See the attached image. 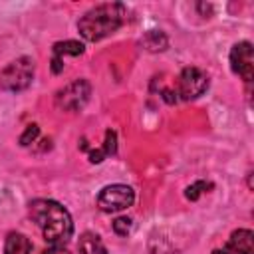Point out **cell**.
<instances>
[{"instance_id": "8fae6325", "label": "cell", "mask_w": 254, "mask_h": 254, "mask_svg": "<svg viewBox=\"0 0 254 254\" xmlns=\"http://www.w3.org/2000/svg\"><path fill=\"white\" fill-rule=\"evenodd\" d=\"M141 44H143L149 52H163V50H167L169 40H167V36H165L163 32H159V30H149V32L143 36Z\"/></svg>"}, {"instance_id": "7c38bea8", "label": "cell", "mask_w": 254, "mask_h": 254, "mask_svg": "<svg viewBox=\"0 0 254 254\" xmlns=\"http://www.w3.org/2000/svg\"><path fill=\"white\" fill-rule=\"evenodd\" d=\"M52 50H54V58L64 60V56H81L83 44H79L75 40H65V42H56Z\"/></svg>"}, {"instance_id": "7a4b0ae2", "label": "cell", "mask_w": 254, "mask_h": 254, "mask_svg": "<svg viewBox=\"0 0 254 254\" xmlns=\"http://www.w3.org/2000/svg\"><path fill=\"white\" fill-rule=\"evenodd\" d=\"M125 18V6L119 2H105L89 8L77 22V32L87 42H99L115 34Z\"/></svg>"}, {"instance_id": "6da1fadb", "label": "cell", "mask_w": 254, "mask_h": 254, "mask_svg": "<svg viewBox=\"0 0 254 254\" xmlns=\"http://www.w3.org/2000/svg\"><path fill=\"white\" fill-rule=\"evenodd\" d=\"M30 216L40 226L44 240L50 246H64L73 234V220L67 208L50 198L30 202Z\"/></svg>"}, {"instance_id": "ba28073f", "label": "cell", "mask_w": 254, "mask_h": 254, "mask_svg": "<svg viewBox=\"0 0 254 254\" xmlns=\"http://www.w3.org/2000/svg\"><path fill=\"white\" fill-rule=\"evenodd\" d=\"M226 246L232 248L238 254H254V234H252V230H248V228L234 230L230 234Z\"/></svg>"}, {"instance_id": "e0dca14e", "label": "cell", "mask_w": 254, "mask_h": 254, "mask_svg": "<svg viewBox=\"0 0 254 254\" xmlns=\"http://www.w3.org/2000/svg\"><path fill=\"white\" fill-rule=\"evenodd\" d=\"M105 159V153L101 151V149H93L91 153H89V161L91 163H101Z\"/></svg>"}, {"instance_id": "9c48e42d", "label": "cell", "mask_w": 254, "mask_h": 254, "mask_svg": "<svg viewBox=\"0 0 254 254\" xmlns=\"http://www.w3.org/2000/svg\"><path fill=\"white\" fill-rule=\"evenodd\" d=\"M32 252V242L26 234L22 232H10L6 236L4 244V254H30Z\"/></svg>"}, {"instance_id": "d6986e66", "label": "cell", "mask_w": 254, "mask_h": 254, "mask_svg": "<svg viewBox=\"0 0 254 254\" xmlns=\"http://www.w3.org/2000/svg\"><path fill=\"white\" fill-rule=\"evenodd\" d=\"M212 254H238V252H234L232 248L224 246V248H216V250H212Z\"/></svg>"}, {"instance_id": "8992f818", "label": "cell", "mask_w": 254, "mask_h": 254, "mask_svg": "<svg viewBox=\"0 0 254 254\" xmlns=\"http://www.w3.org/2000/svg\"><path fill=\"white\" fill-rule=\"evenodd\" d=\"M208 87V75L200 69V67H194V65H189L181 71L179 75V81H177V89L175 93L185 99V101H190V99H196L200 97Z\"/></svg>"}, {"instance_id": "4fadbf2b", "label": "cell", "mask_w": 254, "mask_h": 254, "mask_svg": "<svg viewBox=\"0 0 254 254\" xmlns=\"http://www.w3.org/2000/svg\"><path fill=\"white\" fill-rule=\"evenodd\" d=\"M210 189H212V183H208V181H196V183H192V185L187 187L185 196H187L189 200H196V198H200L204 192H208Z\"/></svg>"}, {"instance_id": "52a82bcc", "label": "cell", "mask_w": 254, "mask_h": 254, "mask_svg": "<svg viewBox=\"0 0 254 254\" xmlns=\"http://www.w3.org/2000/svg\"><path fill=\"white\" fill-rule=\"evenodd\" d=\"M230 67L238 73L246 83L252 81L254 75V50L250 42H238L230 50Z\"/></svg>"}, {"instance_id": "ac0fdd59", "label": "cell", "mask_w": 254, "mask_h": 254, "mask_svg": "<svg viewBox=\"0 0 254 254\" xmlns=\"http://www.w3.org/2000/svg\"><path fill=\"white\" fill-rule=\"evenodd\" d=\"M42 254H69L64 246H52V248H48V250H44Z\"/></svg>"}, {"instance_id": "5b68a950", "label": "cell", "mask_w": 254, "mask_h": 254, "mask_svg": "<svg viewBox=\"0 0 254 254\" xmlns=\"http://www.w3.org/2000/svg\"><path fill=\"white\" fill-rule=\"evenodd\" d=\"M135 202V190L127 185H107L97 194V206L103 212H119Z\"/></svg>"}, {"instance_id": "30bf717a", "label": "cell", "mask_w": 254, "mask_h": 254, "mask_svg": "<svg viewBox=\"0 0 254 254\" xmlns=\"http://www.w3.org/2000/svg\"><path fill=\"white\" fill-rule=\"evenodd\" d=\"M77 250L79 254H107V248L105 244L101 242V238L93 232H83L79 236V242H77Z\"/></svg>"}, {"instance_id": "2e32d148", "label": "cell", "mask_w": 254, "mask_h": 254, "mask_svg": "<svg viewBox=\"0 0 254 254\" xmlns=\"http://www.w3.org/2000/svg\"><path fill=\"white\" fill-rule=\"evenodd\" d=\"M129 230H131V218H127V216H119V218L113 220V232H115V234H119V236H127Z\"/></svg>"}, {"instance_id": "3957f363", "label": "cell", "mask_w": 254, "mask_h": 254, "mask_svg": "<svg viewBox=\"0 0 254 254\" xmlns=\"http://www.w3.org/2000/svg\"><path fill=\"white\" fill-rule=\"evenodd\" d=\"M34 79V60L28 56H22L14 62H10L2 71H0V87L4 91H24L30 87Z\"/></svg>"}, {"instance_id": "277c9868", "label": "cell", "mask_w": 254, "mask_h": 254, "mask_svg": "<svg viewBox=\"0 0 254 254\" xmlns=\"http://www.w3.org/2000/svg\"><path fill=\"white\" fill-rule=\"evenodd\" d=\"M89 95H91L89 81L87 79H75L56 93V107L62 111H67V113L79 111L89 101Z\"/></svg>"}, {"instance_id": "5bb4252c", "label": "cell", "mask_w": 254, "mask_h": 254, "mask_svg": "<svg viewBox=\"0 0 254 254\" xmlns=\"http://www.w3.org/2000/svg\"><path fill=\"white\" fill-rule=\"evenodd\" d=\"M101 151L105 153V157H109V155H115V153H117V135H115V131H111V129H107V131H105V141H103Z\"/></svg>"}, {"instance_id": "9a60e30c", "label": "cell", "mask_w": 254, "mask_h": 254, "mask_svg": "<svg viewBox=\"0 0 254 254\" xmlns=\"http://www.w3.org/2000/svg\"><path fill=\"white\" fill-rule=\"evenodd\" d=\"M38 135H40V127H38L36 123H34V125H28L26 131L20 135V145H22V147H28V145L36 143Z\"/></svg>"}]
</instances>
